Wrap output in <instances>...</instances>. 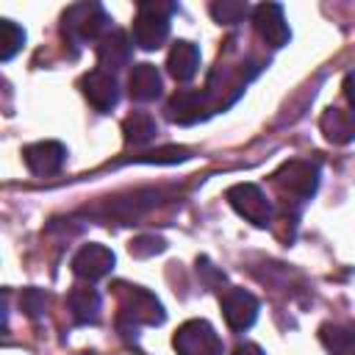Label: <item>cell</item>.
I'll list each match as a JSON object with an SVG mask.
<instances>
[{
  "mask_svg": "<svg viewBox=\"0 0 355 355\" xmlns=\"http://www.w3.org/2000/svg\"><path fill=\"white\" fill-rule=\"evenodd\" d=\"M197 275H205V280H208V283H222V280H225V275H222V272H216V269L211 266V261H208V258H197Z\"/></svg>",
  "mask_w": 355,
  "mask_h": 355,
  "instance_id": "25",
  "label": "cell"
},
{
  "mask_svg": "<svg viewBox=\"0 0 355 355\" xmlns=\"http://www.w3.org/2000/svg\"><path fill=\"white\" fill-rule=\"evenodd\" d=\"M227 202L233 205V211L239 216H244L247 222L266 227L272 222V202L266 200V194L255 186V183H236L227 189Z\"/></svg>",
  "mask_w": 355,
  "mask_h": 355,
  "instance_id": "5",
  "label": "cell"
},
{
  "mask_svg": "<svg viewBox=\"0 0 355 355\" xmlns=\"http://www.w3.org/2000/svg\"><path fill=\"white\" fill-rule=\"evenodd\" d=\"M319 341L333 355H349L355 349V330L344 327V324H330L327 322V324L319 327Z\"/></svg>",
  "mask_w": 355,
  "mask_h": 355,
  "instance_id": "19",
  "label": "cell"
},
{
  "mask_svg": "<svg viewBox=\"0 0 355 355\" xmlns=\"http://www.w3.org/2000/svg\"><path fill=\"white\" fill-rule=\"evenodd\" d=\"M344 97L355 108V72H347V78H344Z\"/></svg>",
  "mask_w": 355,
  "mask_h": 355,
  "instance_id": "26",
  "label": "cell"
},
{
  "mask_svg": "<svg viewBox=\"0 0 355 355\" xmlns=\"http://www.w3.org/2000/svg\"><path fill=\"white\" fill-rule=\"evenodd\" d=\"M155 133H158V125H155V119H153L147 111H133V114L125 116V122H122V139H125V144L141 147V144H147Z\"/></svg>",
  "mask_w": 355,
  "mask_h": 355,
  "instance_id": "18",
  "label": "cell"
},
{
  "mask_svg": "<svg viewBox=\"0 0 355 355\" xmlns=\"http://www.w3.org/2000/svg\"><path fill=\"white\" fill-rule=\"evenodd\" d=\"M172 11H175L172 3H155V0L139 3V14L133 19V44L141 50H158L169 39Z\"/></svg>",
  "mask_w": 355,
  "mask_h": 355,
  "instance_id": "2",
  "label": "cell"
},
{
  "mask_svg": "<svg viewBox=\"0 0 355 355\" xmlns=\"http://www.w3.org/2000/svg\"><path fill=\"white\" fill-rule=\"evenodd\" d=\"M208 111H211L208 94L200 89H180L166 103V119L178 122V125H194V122L205 119Z\"/></svg>",
  "mask_w": 355,
  "mask_h": 355,
  "instance_id": "10",
  "label": "cell"
},
{
  "mask_svg": "<svg viewBox=\"0 0 355 355\" xmlns=\"http://www.w3.org/2000/svg\"><path fill=\"white\" fill-rule=\"evenodd\" d=\"M189 158V150L186 147H164L158 153H150L144 155L141 161H158V164H175V161H186Z\"/></svg>",
  "mask_w": 355,
  "mask_h": 355,
  "instance_id": "24",
  "label": "cell"
},
{
  "mask_svg": "<svg viewBox=\"0 0 355 355\" xmlns=\"http://www.w3.org/2000/svg\"><path fill=\"white\" fill-rule=\"evenodd\" d=\"M19 308H22L31 319H36V316L47 308V294H44L42 288H25L22 297H19Z\"/></svg>",
  "mask_w": 355,
  "mask_h": 355,
  "instance_id": "23",
  "label": "cell"
},
{
  "mask_svg": "<svg viewBox=\"0 0 355 355\" xmlns=\"http://www.w3.org/2000/svg\"><path fill=\"white\" fill-rule=\"evenodd\" d=\"M219 302H222V316H225L227 327L236 330V333L252 327L255 319H258V311H261L258 300L244 288H227Z\"/></svg>",
  "mask_w": 355,
  "mask_h": 355,
  "instance_id": "7",
  "label": "cell"
},
{
  "mask_svg": "<svg viewBox=\"0 0 355 355\" xmlns=\"http://www.w3.org/2000/svg\"><path fill=\"white\" fill-rule=\"evenodd\" d=\"M22 158L33 175L47 178V175L61 172V166L67 161V147L61 141H36L22 150Z\"/></svg>",
  "mask_w": 355,
  "mask_h": 355,
  "instance_id": "12",
  "label": "cell"
},
{
  "mask_svg": "<svg viewBox=\"0 0 355 355\" xmlns=\"http://www.w3.org/2000/svg\"><path fill=\"white\" fill-rule=\"evenodd\" d=\"M97 61L100 69L105 72H116L122 67L130 64V39L125 31H108L100 42H97Z\"/></svg>",
  "mask_w": 355,
  "mask_h": 355,
  "instance_id": "14",
  "label": "cell"
},
{
  "mask_svg": "<svg viewBox=\"0 0 355 355\" xmlns=\"http://www.w3.org/2000/svg\"><path fill=\"white\" fill-rule=\"evenodd\" d=\"M233 355H263V349L258 344H239L233 349Z\"/></svg>",
  "mask_w": 355,
  "mask_h": 355,
  "instance_id": "27",
  "label": "cell"
},
{
  "mask_svg": "<svg viewBox=\"0 0 355 355\" xmlns=\"http://www.w3.org/2000/svg\"><path fill=\"white\" fill-rule=\"evenodd\" d=\"M349 355H355V349H352V352H349Z\"/></svg>",
  "mask_w": 355,
  "mask_h": 355,
  "instance_id": "28",
  "label": "cell"
},
{
  "mask_svg": "<svg viewBox=\"0 0 355 355\" xmlns=\"http://www.w3.org/2000/svg\"><path fill=\"white\" fill-rule=\"evenodd\" d=\"M197 69H200V50H197V44L186 42V39H178L172 44L169 55H166V72L175 80L186 83V80H191L197 75Z\"/></svg>",
  "mask_w": 355,
  "mask_h": 355,
  "instance_id": "15",
  "label": "cell"
},
{
  "mask_svg": "<svg viewBox=\"0 0 355 355\" xmlns=\"http://www.w3.org/2000/svg\"><path fill=\"white\" fill-rule=\"evenodd\" d=\"M80 89H83V97L97 108V111H111L116 103H119V83L114 78V72H105V69H92L83 75L80 80Z\"/></svg>",
  "mask_w": 355,
  "mask_h": 355,
  "instance_id": "11",
  "label": "cell"
},
{
  "mask_svg": "<svg viewBox=\"0 0 355 355\" xmlns=\"http://www.w3.org/2000/svg\"><path fill=\"white\" fill-rule=\"evenodd\" d=\"M67 305H69V313L75 319V324H97L100 322V311H103V302H100V294L89 286H75L67 297Z\"/></svg>",
  "mask_w": 355,
  "mask_h": 355,
  "instance_id": "16",
  "label": "cell"
},
{
  "mask_svg": "<svg viewBox=\"0 0 355 355\" xmlns=\"http://www.w3.org/2000/svg\"><path fill=\"white\" fill-rule=\"evenodd\" d=\"M161 89H164V80H161V72L155 69V64H150V61L133 64V69L128 75V94H130V100H139V103L158 100Z\"/></svg>",
  "mask_w": 355,
  "mask_h": 355,
  "instance_id": "13",
  "label": "cell"
},
{
  "mask_svg": "<svg viewBox=\"0 0 355 355\" xmlns=\"http://www.w3.org/2000/svg\"><path fill=\"white\" fill-rule=\"evenodd\" d=\"M319 128L327 141L333 144H349L355 139V114L344 108H327L319 119Z\"/></svg>",
  "mask_w": 355,
  "mask_h": 355,
  "instance_id": "17",
  "label": "cell"
},
{
  "mask_svg": "<svg viewBox=\"0 0 355 355\" xmlns=\"http://www.w3.org/2000/svg\"><path fill=\"white\" fill-rule=\"evenodd\" d=\"M272 180L280 191H288L294 197L308 200L319 186V169L311 161H288L272 175Z\"/></svg>",
  "mask_w": 355,
  "mask_h": 355,
  "instance_id": "6",
  "label": "cell"
},
{
  "mask_svg": "<svg viewBox=\"0 0 355 355\" xmlns=\"http://www.w3.org/2000/svg\"><path fill=\"white\" fill-rule=\"evenodd\" d=\"M252 25H255V33L269 47H283L291 39L288 22L283 17V6H277V3H261V6H255L252 8Z\"/></svg>",
  "mask_w": 355,
  "mask_h": 355,
  "instance_id": "8",
  "label": "cell"
},
{
  "mask_svg": "<svg viewBox=\"0 0 355 355\" xmlns=\"http://www.w3.org/2000/svg\"><path fill=\"white\" fill-rule=\"evenodd\" d=\"M128 250H130V255H136V258H150V255H155V252H164V250H166V241H164L161 236H136V239L128 244Z\"/></svg>",
  "mask_w": 355,
  "mask_h": 355,
  "instance_id": "22",
  "label": "cell"
},
{
  "mask_svg": "<svg viewBox=\"0 0 355 355\" xmlns=\"http://www.w3.org/2000/svg\"><path fill=\"white\" fill-rule=\"evenodd\" d=\"M25 44V31L11 22V19H0V61H11Z\"/></svg>",
  "mask_w": 355,
  "mask_h": 355,
  "instance_id": "20",
  "label": "cell"
},
{
  "mask_svg": "<svg viewBox=\"0 0 355 355\" xmlns=\"http://www.w3.org/2000/svg\"><path fill=\"white\" fill-rule=\"evenodd\" d=\"M172 347L178 349V355H222L225 352L219 333L205 319L183 322L172 338Z\"/></svg>",
  "mask_w": 355,
  "mask_h": 355,
  "instance_id": "4",
  "label": "cell"
},
{
  "mask_svg": "<svg viewBox=\"0 0 355 355\" xmlns=\"http://www.w3.org/2000/svg\"><path fill=\"white\" fill-rule=\"evenodd\" d=\"M247 14H250V6L241 3V0H216V3H211V17L219 25H236Z\"/></svg>",
  "mask_w": 355,
  "mask_h": 355,
  "instance_id": "21",
  "label": "cell"
},
{
  "mask_svg": "<svg viewBox=\"0 0 355 355\" xmlns=\"http://www.w3.org/2000/svg\"><path fill=\"white\" fill-rule=\"evenodd\" d=\"M166 319L164 305L155 300V294H150L141 286H125L122 291V313H119V324L122 330H136V324H161Z\"/></svg>",
  "mask_w": 355,
  "mask_h": 355,
  "instance_id": "3",
  "label": "cell"
},
{
  "mask_svg": "<svg viewBox=\"0 0 355 355\" xmlns=\"http://www.w3.org/2000/svg\"><path fill=\"white\" fill-rule=\"evenodd\" d=\"M114 263H116V258H114V252L108 250V247H103V244H83L75 255H72V272L80 277V280H86V283H94V280H103L111 269H114Z\"/></svg>",
  "mask_w": 355,
  "mask_h": 355,
  "instance_id": "9",
  "label": "cell"
},
{
  "mask_svg": "<svg viewBox=\"0 0 355 355\" xmlns=\"http://www.w3.org/2000/svg\"><path fill=\"white\" fill-rule=\"evenodd\" d=\"M108 25H111V17L100 3H75L61 17V33L75 44L94 42V39L100 42L108 33Z\"/></svg>",
  "mask_w": 355,
  "mask_h": 355,
  "instance_id": "1",
  "label": "cell"
}]
</instances>
